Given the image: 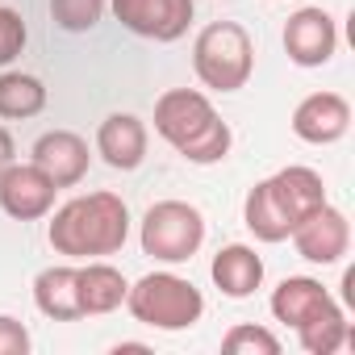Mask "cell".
Listing matches in <instances>:
<instances>
[{
    "mask_svg": "<svg viewBox=\"0 0 355 355\" xmlns=\"http://www.w3.org/2000/svg\"><path fill=\"white\" fill-rule=\"evenodd\" d=\"M0 355H30V330L5 313H0Z\"/></svg>",
    "mask_w": 355,
    "mask_h": 355,
    "instance_id": "25",
    "label": "cell"
},
{
    "mask_svg": "<svg viewBox=\"0 0 355 355\" xmlns=\"http://www.w3.org/2000/svg\"><path fill=\"white\" fill-rule=\"evenodd\" d=\"M214 121H218V109L197 88H167L155 101V134L175 150L189 146L197 134H205Z\"/></svg>",
    "mask_w": 355,
    "mask_h": 355,
    "instance_id": "5",
    "label": "cell"
},
{
    "mask_svg": "<svg viewBox=\"0 0 355 355\" xmlns=\"http://www.w3.org/2000/svg\"><path fill=\"white\" fill-rule=\"evenodd\" d=\"M96 155L113 171H134L146 159V125L134 113H109L96 130Z\"/></svg>",
    "mask_w": 355,
    "mask_h": 355,
    "instance_id": "13",
    "label": "cell"
},
{
    "mask_svg": "<svg viewBox=\"0 0 355 355\" xmlns=\"http://www.w3.org/2000/svg\"><path fill=\"white\" fill-rule=\"evenodd\" d=\"M338 51V26L322 5H305L284 21V55L297 67H326Z\"/></svg>",
    "mask_w": 355,
    "mask_h": 355,
    "instance_id": "8",
    "label": "cell"
},
{
    "mask_svg": "<svg viewBox=\"0 0 355 355\" xmlns=\"http://www.w3.org/2000/svg\"><path fill=\"white\" fill-rule=\"evenodd\" d=\"M17 159V146H13V134L5 130V125H0V171H5L9 163Z\"/></svg>",
    "mask_w": 355,
    "mask_h": 355,
    "instance_id": "26",
    "label": "cell"
},
{
    "mask_svg": "<svg viewBox=\"0 0 355 355\" xmlns=\"http://www.w3.org/2000/svg\"><path fill=\"white\" fill-rule=\"evenodd\" d=\"M105 17V0H51V21L67 34H88Z\"/></svg>",
    "mask_w": 355,
    "mask_h": 355,
    "instance_id": "21",
    "label": "cell"
},
{
    "mask_svg": "<svg viewBox=\"0 0 355 355\" xmlns=\"http://www.w3.org/2000/svg\"><path fill=\"white\" fill-rule=\"evenodd\" d=\"M243 222H247V230H251L259 243H284V239L293 234V222L280 214V205H276L268 180H259V184L247 189V197H243Z\"/></svg>",
    "mask_w": 355,
    "mask_h": 355,
    "instance_id": "18",
    "label": "cell"
},
{
    "mask_svg": "<svg viewBox=\"0 0 355 355\" xmlns=\"http://www.w3.org/2000/svg\"><path fill=\"white\" fill-rule=\"evenodd\" d=\"M30 163H38V167L51 175L55 189H76L84 175H88L92 155H88V142H84L76 130H46V134L34 142Z\"/></svg>",
    "mask_w": 355,
    "mask_h": 355,
    "instance_id": "10",
    "label": "cell"
},
{
    "mask_svg": "<svg viewBox=\"0 0 355 355\" xmlns=\"http://www.w3.org/2000/svg\"><path fill=\"white\" fill-rule=\"evenodd\" d=\"M34 305L38 313H46L51 322H76L84 318L80 297H76V268H42L34 280Z\"/></svg>",
    "mask_w": 355,
    "mask_h": 355,
    "instance_id": "17",
    "label": "cell"
},
{
    "mask_svg": "<svg viewBox=\"0 0 355 355\" xmlns=\"http://www.w3.org/2000/svg\"><path fill=\"white\" fill-rule=\"evenodd\" d=\"M55 180L38 163H9L0 171V209L13 222H38L55 209Z\"/></svg>",
    "mask_w": 355,
    "mask_h": 355,
    "instance_id": "7",
    "label": "cell"
},
{
    "mask_svg": "<svg viewBox=\"0 0 355 355\" xmlns=\"http://www.w3.org/2000/svg\"><path fill=\"white\" fill-rule=\"evenodd\" d=\"M125 305L134 322L155 326V330H189L205 313V297L193 280L175 276V272H150L138 284H130Z\"/></svg>",
    "mask_w": 355,
    "mask_h": 355,
    "instance_id": "3",
    "label": "cell"
},
{
    "mask_svg": "<svg viewBox=\"0 0 355 355\" xmlns=\"http://www.w3.org/2000/svg\"><path fill=\"white\" fill-rule=\"evenodd\" d=\"M46 109V88L38 76L26 71H5L0 76V117L5 121H26Z\"/></svg>",
    "mask_w": 355,
    "mask_h": 355,
    "instance_id": "19",
    "label": "cell"
},
{
    "mask_svg": "<svg viewBox=\"0 0 355 355\" xmlns=\"http://www.w3.org/2000/svg\"><path fill=\"white\" fill-rule=\"evenodd\" d=\"M293 247H297V255L301 259H309V263H338L343 255H347V247H351V222H347V214L343 209H334L330 201L318 209V214H309L293 234Z\"/></svg>",
    "mask_w": 355,
    "mask_h": 355,
    "instance_id": "9",
    "label": "cell"
},
{
    "mask_svg": "<svg viewBox=\"0 0 355 355\" xmlns=\"http://www.w3.org/2000/svg\"><path fill=\"white\" fill-rule=\"evenodd\" d=\"M343 305H355V268L343 272Z\"/></svg>",
    "mask_w": 355,
    "mask_h": 355,
    "instance_id": "27",
    "label": "cell"
},
{
    "mask_svg": "<svg viewBox=\"0 0 355 355\" xmlns=\"http://www.w3.org/2000/svg\"><path fill=\"white\" fill-rule=\"evenodd\" d=\"M113 5V17L138 34V38H150V42H175L184 38L189 26H193V0H109Z\"/></svg>",
    "mask_w": 355,
    "mask_h": 355,
    "instance_id": "6",
    "label": "cell"
},
{
    "mask_svg": "<svg viewBox=\"0 0 355 355\" xmlns=\"http://www.w3.org/2000/svg\"><path fill=\"white\" fill-rule=\"evenodd\" d=\"M351 130V105L343 92H309L293 109V134L309 146H330Z\"/></svg>",
    "mask_w": 355,
    "mask_h": 355,
    "instance_id": "11",
    "label": "cell"
},
{
    "mask_svg": "<svg viewBox=\"0 0 355 355\" xmlns=\"http://www.w3.org/2000/svg\"><path fill=\"white\" fill-rule=\"evenodd\" d=\"M26 38H30V30H26L21 13H13V9H0V67H5V63H13V59L26 51Z\"/></svg>",
    "mask_w": 355,
    "mask_h": 355,
    "instance_id": "24",
    "label": "cell"
},
{
    "mask_svg": "<svg viewBox=\"0 0 355 355\" xmlns=\"http://www.w3.org/2000/svg\"><path fill=\"white\" fill-rule=\"evenodd\" d=\"M193 71L214 92H239L247 88L255 71V42L239 21H214L193 42Z\"/></svg>",
    "mask_w": 355,
    "mask_h": 355,
    "instance_id": "2",
    "label": "cell"
},
{
    "mask_svg": "<svg viewBox=\"0 0 355 355\" xmlns=\"http://www.w3.org/2000/svg\"><path fill=\"white\" fill-rule=\"evenodd\" d=\"M142 255L159 263H189L205 243V218L189 201H155L138 230Z\"/></svg>",
    "mask_w": 355,
    "mask_h": 355,
    "instance_id": "4",
    "label": "cell"
},
{
    "mask_svg": "<svg viewBox=\"0 0 355 355\" xmlns=\"http://www.w3.org/2000/svg\"><path fill=\"white\" fill-rule=\"evenodd\" d=\"M347 334H351V322H347L343 305H330L326 313H318L305 326H297V338H301V347L309 355H334V351H343Z\"/></svg>",
    "mask_w": 355,
    "mask_h": 355,
    "instance_id": "20",
    "label": "cell"
},
{
    "mask_svg": "<svg viewBox=\"0 0 355 355\" xmlns=\"http://www.w3.org/2000/svg\"><path fill=\"white\" fill-rule=\"evenodd\" d=\"M222 351L226 355H280V338L272 330H263V326L243 322L222 338Z\"/></svg>",
    "mask_w": 355,
    "mask_h": 355,
    "instance_id": "23",
    "label": "cell"
},
{
    "mask_svg": "<svg viewBox=\"0 0 355 355\" xmlns=\"http://www.w3.org/2000/svg\"><path fill=\"white\" fill-rule=\"evenodd\" d=\"M125 351H138V355H146V343H117V347H113V355H125Z\"/></svg>",
    "mask_w": 355,
    "mask_h": 355,
    "instance_id": "28",
    "label": "cell"
},
{
    "mask_svg": "<svg viewBox=\"0 0 355 355\" xmlns=\"http://www.w3.org/2000/svg\"><path fill=\"white\" fill-rule=\"evenodd\" d=\"M268 189H272L280 214L293 222V230H297L309 214H318V209L330 201L322 175H318L313 167H301V163H288V167H280L276 175H268Z\"/></svg>",
    "mask_w": 355,
    "mask_h": 355,
    "instance_id": "12",
    "label": "cell"
},
{
    "mask_svg": "<svg viewBox=\"0 0 355 355\" xmlns=\"http://www.w3.org/2000/svg\"><path fill=\"white\" fill-rule=\"evenodd\" d=\"M46 239L59 255L71 259H101L117 255L130 239V209L117 193H84L55 209Z\"/></svg>",
    "mask_w": 355,
    "mask_h": 355,
    "instance_id": "1",
    "label": "cell"
},
{
    "mask_svg": "<svg viewBox=\"0 0 355 355\" xmlns=\"http://www.w3.org/2000/svg\"><path fill=\"white\" fill-rule=\"evenodd\" d=\"M209 276H214V284L222 288V297L243 301V297H251V293L263 284V259L255 255V247L230 243V247H222V251L214 255Z\"/></svg>",
    "mask_w": 355,
    "mask_h": 355,
    "instance_id": "15",
    "label": "cell"
},
{
    "mask_svg": "<svg viewBox=\"0 0 355 355\" xmlns=\"http://www.w3.org/2000/svg\"><path fill=\"white\" fill-rule=\"evenodd\" d=\"M230 146H234V134H230V125L218 117L205 134H197L189 146H180V155H184L189 163H197V167H209V163H222V159L230 155Z\"/></svg>",
    "mask_w": 355,
    "mask_h": 355,
    "instance_id": "22",
    "label": "cell"
},
{
    "mask_svg": "<svg viewBox=\"0 0 355 355\" xmlns=\"http://www.w3.org/2000/svg\"><path fill=\"white\" fill-rule=\"evenodd\" d=\"M125 276L105 263V259H88L84 268H76V297H80V309L84 318H96V313H113L117 305H125Z\"/></svg>",
    "mask_w": 355,
    "mask_h": 355,
    "instance_id": "16",
    "label": "cell"
},
{
    "mask_svg": "<svg viewBox=\"0 0 355 355\" xmlns=\"http://www.w3.org/2000/svg\"><path fill=\"white\" fill-rule=\"evenodd\" d=\"M330 305H338L326 288H322V280H313V276H284L280 284H276V293H272V318L276 322H284V326H305L309 318H318V313H326Z\"/></svg>",
    "mask_w": 355,
    "mask_h": 355,
    "instance_id": "14",
    "label": "cell"
}]
</instances>
